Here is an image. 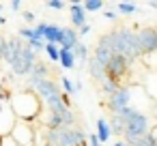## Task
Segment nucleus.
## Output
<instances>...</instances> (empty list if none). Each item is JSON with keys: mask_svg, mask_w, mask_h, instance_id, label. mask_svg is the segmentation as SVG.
I'll return each instance as SVG.
<instances>
[{"mask_svg": "<svg viewBox=\"0 0 157 146\" xmlns=\"http://www.w3.org/2000/svg\"><path fill=\"white\" fill-rule=\"evenodd\" d=\"M58 62L63 65V69H73L75 67V58L71 50H60L58 52Z\"/></svg>", "mask_w": 157, "mask_h": 146, "instance_id": "19", "label": "nucleus"}, {"mask_svg": "<svg viewBox=\"0 0 157 146\" xmlns=\"http://www.w3.org/2000/svg\"><path fill=\"white\" fill-rule=\"evenodd\" d=\"M153 112H155V116H157V103H155V105H153Z\"/></svg>", "mask_w": 157, "mask_h": 146, "instance_id": "42", "label": "nucleus"}, {"mask_svg": "<svg viewBox=\"0 0 157 146\" xmlns=\"http://www.w3.org/2000/svg\"><path fill=\"white\" fill-rule=\"evenodd\" d=\"M142 90L151 101H157V71H146L142 77Z\"/></svg>", "mask_w": 157, "mask_h": 146, "instance_id": "12", "label": "nucleus"}, {"mask_svg": "<svg viewBox=\"0 0 157 146\" xmlns=\"http://www.w3.org/2000/svg\"><path fill=\"white\" fill-rule=\"evenodd\" d=\"M90 146H103V144L97 140V135H90Z\"/></svg>", "mask_w": 157, "mask_h": 146, "instance_id": "37", "label": "nucleus"}, {"mask_svg": "<svg viewBox=\"0 0 157 146\" xmlns=\"http://www.w3.org/2000/svg\"><path fill=\"white\" fill-rule=\"evenodd\" d=\"M9 137L17 144V146H35V127L33 122L26 120H15L13 129L9 133Z\"/></svg>", "mask_w": 157, "mask_h": 146, "instance_id": "5", "label": "nucleus"}, {"mask_svg": "<svg viewBox=\"0 0 157 146\" xmlns=\"http://www.w3.org/2000/svg\"><path fill=\"white\" fill-rule=\"evenodd\" d=\"M103 17H105V20H116L118 15H116V11H112V9H105V11H103Z\"/></svg>", "mask_w": 157, "mask_h": 146, "instance_id": "34", "label": "nucleus"}, {"mask_svg": "<svg viewBox=\"0 0 157 146\" xmlns=\"http://www.w3.org/2000/svg\"><path fill=\"white\" fill-rule=\"evenodd\" d=\"M22 17H24V22H28V24L35 22V13H33V11H22Z\"/></svg>", "mask_w": 157, "mask_h": 146, "instance_id": "33", "label": "nucleus"}, {"mask_svg": "<svg viewBox=\"0 0 157 146\" xmlns=\"http://www.w3.org/2000/svg\"><path fill=\"white\" fill-rule=\"evenodd\" d=\"M148 135H151V140H153V142H155V144H157V125H155V127H151V129H148Z\"/></svg>", "mask_w": 157, "mask_h": 146, "instance_id": "35", "label": "nucleus"}, {"mask_svg": "<svg viewBox=\"0 0 157 146\" xmlns=\"http://www.w3.org/2000/svg\"><path fill=\"white\" fill-rule=\"evenodd\" d=\"M60 37H63V28H60V26L45 24V28H43V41H45V43L58 45V43H60Z\"/></svg>", "mask_w": 157, "mask_h": 146, "instance_id": "14", "label": "nucleus"}, {"mask_svg": "<svg viewBox=\"0 0 157 146\" xmlns=\"http://www.w3.org/2000/svg\"><path fill=\"white\" fill-rule=\"evenodd\" d=\"M148 129H151L148 116H146V114H140V112H133L131 116H127V118L123 120V137H125L123 142L129 144L131 140L146 135Z\"/></svg>", "mask_w": 157, "mask_h": 146, "instance_id": "4", "label": "nucleus"}, {"mask_svg": "<svg viewBox=\"0 0 157 146\" xmlns=\"http://www.w3.org/2000/svg\"><path fill=\"white\" fill-rule=\"evenodd\" d=\"M136 39H138V47H140V54L146 56V54H157V28H142L136 32Z\"/></svg>", "mask_w": 157, "mask_h": 146, "instance_id": "9", "label": "nucleus"}, {"mask_svg": "<svg viewBox=\"0 0 157 146\" xmlns=\"http://www.w3.org/2000/svg\"><path fill=\"white\" fill-rule=\"evenodd\" d=\"M82 9H84V13L86 11H99V9H103V2H101V0H86V2L82 5Z\"/></svg>", "mask_w": 157, "mask_h": 146, "instance_id": "25", "label": "nucleus"}, {"mask_svg": "<svg viewBox=\"0 0 157 146\" xmlns=\"http://www.w3.org/2000/svg\"><path fill=\"white\" fill-rule=\"evenodd\" d=\"M30 90H33L39 99H43V101H50V99H54V97H60V88H58V86H56V82H52V80L35 82Z\"/></svg>", "mask_w": 157, "mask_h": 146, "instance_id": "10", "label": "nucleus"}, {"mask_svg": "<svg viewBox=\"0 0 157 146\" xmlns=\"http://www.w3.org/2000/svg\"><path fill=\"white\" fill-rule=\"evenodd\" d=\"M45 142L52 146H86V133L80 127H63V129H48Z\"/></svg>", "mask_w": 157, "mask_h": 146, "instance_id": "3", "label": "nucleus"}, {"mask_svg": "<svg viewBox=\"0 0 157 146\" xmlns=\"http://www.w3.org/2000/svg\"><path fill=\"white\" fill-rule=\"evenodd\" d=\"M35 62H37V54H35L30 47L24 45V47L17 52V56H15L11 69H13V73H15L17 77H22V75H28V73H30V69H33Z\"/></svg>", "mask_w": 157, "mask_h": 146, "instance_id": "6", "label": "nucleus"}, {"mask_svg": "<svg viewBox=\"0 0 157 146\" xmlns=\"http://www.w3.org/2000/svg\"><path fill=\"white\" fill-rule=\"evenodd\" d=\"M129 97H131V86L121 84V86L108 97V107H110V112L118 116L125 107H129Z\"/></svg>", "mask_w": 157, "mask_h": 146, "instance_id": "8", "label": "nucleus"}, {"mask_svg": "<svg viewBox=\"0 0 157 146\" xmlns=\"http://www.w3.org/2000/svg\"><path fill=\"white\" fill-rule=\"evenodd\" d=\"M127 146H155V142L151 140V135L146 133V135H142V137H136V140H131Z\"/></svg>", "mask_w": 157, "mask_h": 146, "instance_id": "24", "label": "nucleus"}, {"mask_svg": "<svg viewBox=\"0 0 157 146\" xmlns=\"http://www.w3.org/2000/svg\"><path fill=\"white\" fill-rule=\"evenodd\" d=\"M148 5H151L153 9H157V0H151V2H148Z\"/></svg>", "mask_w": 157, "mask_h": 146, "instance_id": "39", "label": "nucleus"}, {"mask_svg": "<svg viewBox=\"0 0 157 146\" xmlns=\"http://www.w3.org/2000/svg\"><path fill=\"white\" fill-rule=\"evenodd\" d=\"M43 52L48 54V58H50V60L58 62V52H60V47H58V45H50V43H45V50H43Z\"/></svg>", "mask_w": 157, "mask_h": 146, "instance_id": "27", "label": "nucleus"}, {"mask_svg": "<svg viewBox=\"0 0 157 146\" xmlns=\"http://www.w3.org/2000/svg\"><path fill=\"white\" fill-rule=\"evenodd\" d=\"M75 43H78V32L73 28H63V37H60L58 47L60 50H73Z\"/></svg>", "mask_w": 157, "mask_h": 146, "instance_id": "16", "label": "nucleus"}, {"mask_svg": "<svg viewBox=\"0 0 157 146\" xmlns=\"http://www.w3.org/2000/svg\"><path fill=\"white\" fill-rule=\"evenodd\" d=\"M155 146H157V144H155Z\"/></svg>", "mask_w": 157, "mask_h": 146, "instance_id": "45", "label": "nucleus"}, {"mask_svg": "<svg viewBox=\"0 0 157 146\" xmlns=\"http://www.w3.org/2000/svg\"><path fill=\"white\" fill-rule=\"evenodd\" d=\"M114 146H127V144H125V142H123V140H118V142H116V144H114Z\"/></svg>", "mask_w": 157, "mask_h": 146, "instance_id": "40", "label": "nucleus"}, {"mask_svg": "<svg viewBox=\"0 0 157 146\" xmlns=\"http://www.w3.org/2000/svg\"><path fill=\"white\" fill-rule=\"evenodd\" d=\"M71 52H73L75 62H78V60H88V47H86L84 43H80V41H78V43L73 45V50H71Z\"/></svg>", "mask_w": 157, "mask_h": 146, "instance_id": "20", "label": "nucleus"}, {"mask_svg": "<svg viewBox=\"0 0 157 146\" xmlns=\"http://www.w3.org/2000/svg\"><path fill=\"white\" fill-rule=\"evenodd\" d=\"M9 110L15 116V120H26L33 122L41 116V99L30 90H15L9 97Z\"/></svg>", "mask_w": 157, "mask_h": 146, "instance_id": "1", "label": "nucleus"}, {"mask_svg": "<svg viewBox=\"0 0 157 146\" xmlns=\"http://www.w3.org/2000/svg\"><path fill=\"white\" fill-rule=\"evenodd\" d=\"M26 47H30L35 54H39V52H43V50H45V41H43V39H30Z\"/></svg>", "mask_w": 157, "mask_h": 146, "instance_id": "26", "label": "nucleus"}, {"mask_svg": "<svg viewBox=\"0 0 157 146\" xmlns=\"http://www.w3.org/2000/svg\"><path fill=\"white\" fill-rule=\"evenodd\" d=\"M129 67H131V62H129L127 58H123V56L114 54V56L110 58V62L105 65V77H108V80H112V82H116V84H121V80L131 71Z\"/></svg>", "mask_w": 157, "mask_h": 146, "instance_id": "7", "label": "nucleus"}, {"mask_svg": "<svg viewBox=\"0 0 157 146\" xmlns=\"http://www.w3.org/2000/svg\"><path fill=\"white\" fill-rule=\"evenodd\" d=\"M41 80H50V69H48V65H45V62L37 60V62L33 65L30 73H28V84L33 86L35 82H41Z\"/></svg>", "mask_w": 157, "mask_h": 146, "instance_id": "13", "label": "nucleus"}, {"mask_svg": "<svg viewBox=\"0 0 157 146\" xmlns=\"http://www.w3.org/2000/svg\"><path fill=\"white\" fill-rule=\"evenodd\" d=\"M45 146H52V144H48V142H45Z\"/></svg>", "mask_w": 157, "mask_h": 146, "instance_id": "44", "label": "nucleus"}, {"mask_svg": "<svg viewBox=\"0 0 157 146\" xmlns=\"http://www.w3.org/2000/svg\"><path fill=\"white\" fill-rule=\"evenodd\" d=\"M95 135H97V140H99L101 144L112 137V131H110V125H108L105 118H99V120H97V133H95Z\"/></svg>", "mask_w": 157, "mask_h": 146, "instance_id": "18", "label": "nucleus"}, {"mask_svg": "<svg viewBox=\"0 0 157 146\" xmlns=\"http://www.w3.org/2000/svg\"><path fill=\"white\" fill-rule=\"evenodd\" d=\"M0 24H7V17L5 15H0Z\"/></svg>", "mask_w": 157, "mask_h": 146, "instance_id": "41", "label": "nucleus"}, {"mask_svg": "<svg viewBox=\"0 0 157 146\" xmlns=\"http://www.w3.org/2000/svg\"><path fill=\"white\" fill-rule=\"evenodd\" d=\"M88 73H90V77H93V80H97L99 84L105 80V67H103V65H99L95 58H88Z\"/></svg>", "mask_w": 157, "mask_h": 146, "instance_id": "17", "label": "nucleus"}, {"mask_svg": "<svg viewBox=\"0 0 157 146\" xmlns=\"http://www.w3.org/2000/svg\"><path fill=\"white\" fill-rule=\"evenodd\" d=\"M60 84H63V88H65V92H67V95H75V92L80 90V84H73L69 77H63V80H60Z\"/></svg>", "mask_w": 157, "mask_h": 146, "instance_id": "23", "label": "nucleus"}, {"mask_svg": "<svg viewBox=\"0 0 157 146\" xmlns=\"http://www.w3.org/2000/svg\"><path fill=\"white\" fill-rule=\"evenodd\" d=\"M75 32H78V37H80V35H88V32H90V26H88V24H84V26H82L80 30H75Z\"/></svg>", "mask_w": 157, "mask_h": 146, "instance_id": "36", "label": "nucleus"}, {"mask_svg": "<svg viewBox=\"0 0 157 146\" xmlns=\"http://www.w3.org/2000/svg\"><path fill=\"white\" fill-rule=\"evenodd\" d=\"M116 11L123 13V15H133V13L140 11V7L133 5V2H118V5H116Z\"/></svg>", "mask_w": 157, "mask_h": 146, "instance_id": "21", "label": "nucleus"}, {"mask_svg": "<svg viewBox=\"0 0 157 146\" xmlns=\"http://www.w3.org/2000/svg\"><path fill=\"white\" fill-rule=\"evenodd\" d=\"M7 52H9V45H7V39L0 35V60H5V56H7Z\"/></svg>", "mask_w": 157, "mask_h": 146, "instance_id": "29", "label": "nucleus"}, {"mask_svg": "<svg viewBox=\"0 0 157 146\" xmlns=\"http://www.w3.org/2000/svg\"><path fill=\"white\" fill-rule=\"evenodd\" d=\"M2 9H5V5H0V11H2Z\"/></svg>", "mask_w": 157, "mask_h": 146, "instance_id": "43", "label": "nucleus"}, {"mask_svg": "<svg viewBox=\"0 0 157 146\" xmlns=\"http://www.w3.org/2000/svg\"><path fill=\"white\" fill-rule=\"evenodd\" d=\"M20 7H22V2H20V0H13V2H11V9H13V11H17Z\"/></svg>", "mask_w": 157, "mask_h": 146, "instance_id": "38", "label": "nucleus"}, {"mask_svg": "<svg viewBox=\"0 0 157 146\" xmlns=\"http://www.w3.org/2000/svg\"><path fill=\"white\" fill-rule=\"evenodd\" d=\"M114 56V52H112V47H110V43H108V37L103 35L101 39H99V43H97V47H95V54H93V58L99 62V65H108L110 62V58Z\"/></svg>", "mask_w": 157, "mask_h": 146, "instance_id": "11", "label": "nucleus"}, {"mask_svg": "<svg viewBox=\"0 0 157 146\" xmlns=\"http://www.w3.org/2000/svg\"><path fill=\"white\" fill-rule=\"evenodd\" d=\"M0 146H17L9 135H2V137H0Z\"/></svg>", "mask_w": 157, "mask_h": 146, "instance_id": "32", "label": "nucleus"}, {"mask_svg": "<svg viewBox=\"0 0 157 146\" xmlns=\"http://www.w3.org/2000/svg\"><path fill=\"white\" fill-rule=\"evenodd\" d=\"M110 131L112 133H116V135H123V120L116 116V114H112V118H110Z\"/></svg>", "mask_w": 157, "mask_h": 146, "instance_id": "22", "label": "nucleus"}, {"mask_svg": "<svg viewBox=\"0 0 157 146\" xmlns=\"http://www.w3.org/2000/svg\"><path fill=\"white\" fill-rule=\"evenodd\" d=\"M48 7H50V9H56V11H60V9L65 7V2H63V0H50Z\"/></svg>", "mask_w": 157, "mask_h": 146, "instance_id": "31", "label": "nucleus"}, {"mask_svg": "<svg viewBox=\"0 0 157 146\" xmlns=\"http://www.w3.org/2000/svg\"><path fill=\"white\" fill-rule=\"evenodd\" d=\"M105 37H108V43H110L112 52L118 54V56H123V58H127L129 62H133L136 58L142 56L133 30H129V28H116V30L108 32Z\"/></svg>", "mask_w": 157, "mask_h": 146, "instance_id": "2", "label": "nucleus"}, {"mask_svg": "<svg viewBox=\"0 0 157 146\" xmlns=\"http://www.w3.org/2000/svg\"><path fill=\"white\" fill-rule=\"evenodd\" d=\"M71 24H73V30H75V28L80 30V28L86 24V13H84V9H82L80 2H73V5H71Z\"/></svg>", "mask_w": 157, "mask_h": 146, "instance_id": "15", "label": "nucleus"}, {"mask_svg": "<svg viewBox=\"0 0 157 146\" xmlns=\"http://www.w3.org/2000/svg\"><path fill=\"white\" fill-rule=\"evenodd\" d=\"M118 86H121V84H116V82H112V80H108V77H105V80L101 82V90H103V92H105L108 97H110V95H112V92H114V90H116Z\"/></svg>", "mask_w": 157, "mask_h": 146, "instance_id": "28", "label": "nucleus"}, {"mask_svg": "<svg viewBox=\"0 0 157 146\" xmlns=\"http://www.w3.org/2000/svg\"><path fill=\"white\" fill-rule=\"evenodd\" d=\"M20 39H26V41L35 39V32H33V28H22V30H20Z\"/></svg>", "mask_w": 157, "mask_h": 146, "instance_id": "30", "label": "nucleus"}]
</instances>
